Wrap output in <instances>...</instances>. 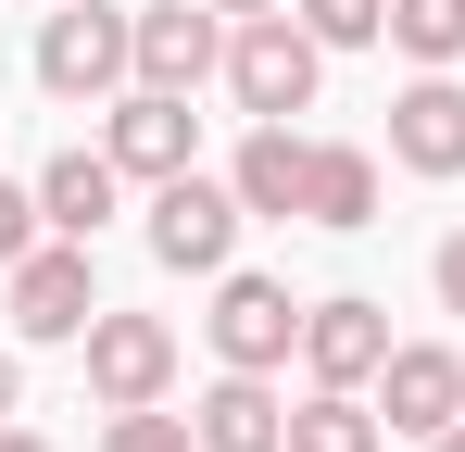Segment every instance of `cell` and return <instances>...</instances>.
Returning a JSON list of instances; mask_svg holds the SVG:
<instances>
[{"label": "cell", "instance_id": "cell-1", "mask_svg": "<svg viewBox=\"0 0 465 452\" xmlns=\"http://www.w3.org/2000/svg\"><path fill=\"white\" fill-rule=\"evenodd\" d=\"M314 64H327V38H314L302 13H252V25H239V51H227V88H239V113L290 126V113L314 101Z\"/></svg>", "mask_w": 465, "mask_h": 452}, {"label": "cell", "instance_id": "cell-2", "mask_svg": "<svg viewBox=\"0 0 465 452\" xmlns=\"http://www.w3.org/2000/svg\"><path fill=\"white\" fill-rule=\"evenodd\" d=\"M114 75H139V25H126V13H101V0L51 13V38H38V88H64V101H101Z\"/></svg>", "mask_w": 465, "mask_h": 452}, {"label": "cell", "instance_id": "cell-3", "mask_svg": "<svg viewBox=\"0 0 465 452\" xmlns=\"http://www.w3.org/2000/svg\"><path fill=\"white\" fill-rule=\"evenodd\" d=\"M152 251L176 264V277H214L239 251V189H214V176H163L152 189Z\"/></svg>", "mask_w": 465, "mask_h": 452}, {"label": "cell", "instance_id": "cell-4", "mask_svg": "<svg viewBox=\"0 0 465 452\" xmlns=\"http://www.w3.org/2000/svg\"><path fill=\"white\" fill-rule=\"evenodd\" d=\"M88 314H101L88 239H51V251L13 264V327H25V339H88Z\"/></svg>", "mask_w": 465, "mask_h": 452}, {"label": "cell", "instance_id": "cell-5", "mask_svg": "<svg viewBox=\"0 0 465 452\" xmlns=\"http://www.w3.org/2000/svg\"><path fill=\"white\" fill-rule=\"evenodd\" d=\"M163 377H176L163 314H88V389L101 402H163Z\"/></svg>", "mask_w": 465, "mask_h": 452}, {"label": "cell", "instance_id": "cell-6", "mask_svg": "<svg viewBox=\"0 0 465 452\" xmlns=\"http://www.w3.org/2000/svg\"><path fill=\"white\" fill-rule=\"evenodd\" d=\"M227 64V38H214V0H152L139 13V88H202V75Z\"/></svg>", "mask_w": 465, "mask_h": 452}, {"label": "cell", "instance_id": "cell-7", "mask_svg": "<svg viewBox=\"0 0 465 452\" xmlns=\"http://www.w3.org/2000/svg\"><path fill=\"white\" fill-rule=\"evenodd\" d=\"M290 339H302V314H290V290H277V277H227V290H214V352H227V365H290Z\"/></svg>", "mask_w": 465, "mask_h": 452}, {"label": "cell", "instance_id": "cell-8", "mask_svg": "<svg viewBox=\"0 0 465 452\" xmlns=\"http://www.w3.org/2000/svg\"><path fill=\"white\" fill-rule=\"evenodd\" d=\"M378 377H390V427H402V440H440V427L465 415V352H428V339H402Z\"/></svg>", "mask_w": 465, "mask_h": 452}, {"label": "cell", "instance_id": "cell-9", "mask_svg": "<svg viewBox=\"0 0 465 452\" xmlns=\"http://www.w3.org/2000/svg\"><path fill=\"white\" fill-rule=\"evenodd\" d=\"M390 151H402L415 176H465V88L453 75H415V88L390 101Z\"/></svg>", "mask_w": 465, "mask_h": 452}, {"label": "cell", "instance_id": "cell-10", "mask_svg": "<svg viewBox=\"0 0 465 452\" xmlns=\"http://www.w3.org/2000/svg\"><path fill=\"white\" fill-rule=\"evenodd\" d=\"M302 365H314V389L378 377L390 365V314H378V301H314V314H302Z\"/></svg>", "mask_w": 465, "mask_h": 452}, {"label": "cell", "instance_id": "cell-11", "mask_svg": "<svg viewBox=\"0 0 465 452\" xmlns=\"http://www.w3.org/2000/svg\"><path fill=\"white\" fill-rule=\"evenodd\" d=\"M189 151H202V113H189V101H176V88H139V101H126V113H114V163H126V176H189Z\"/></svg>", "mask_w": 465, "mask_h": 452}, {"label": "cell", "instance_id": "cell-12", "mask_svg": "<svg viewBox=\"0 0 465 452\" xmlns=\"http://www.w3.org/2000/svg\"><path fill=\"white\" fill-rule=\"evenodd\" d=\"M202 452H290V415H277V389L252 365H227L202 389Z\"/></svg>", "mask_w": 465, "mask_h": 452}, {"label": "cell", "instance_id": "cell-13", "mask_svg": "<svg viewBox=\"0 0 465 452\" xmlns=\"http://www.w3.org/2000/svg\"><path fill=\"white\" fill-rule=\"evenodd\" d=\"M114 189H126V163H114V151H64V163L38 176L51 239H101V226H114Z\"/></svg>", "mask_w": 465, "mask_h": 452}, {"label": "cell", "instance_id": "cell-14", "mask_svg": "<svg viewBox=\"0 0 465 452\" xmlns=\"http://www.w3.org/2000/svg\"><path fill=\"white\" fill-rule=\"evenodd\" d=\"M302 176H314V151L290 139V126H252V139H239V214H302Z\"/></svg>", "mask_w": 465, "mask_h": 452}, {"label": "cell", "instance_id": "cell-15", "mask_svg": "<svg viewBox=\"0 0 465 452\" xmlns=\"http://www.w3.org/2000/svg\"><path fill=\"white\" fill-rule=\"evenodd\" d=\"M302 214H314V226H365V214H378V163H365V151H314Z\"/></svg>", "mask_w": 465, "mask_h": 452}, {"label": "cell", "instance_id": "cell-16", "mask_svg": "<svg viewBox=\"0 0 465 452\" xmlns=\"http://www.w3.org/2000/svg\"><path fill=\"white\" fill-rule=\"evenodd\" d=\"M290 452H390V440H378V415L352 389H314L302 415H290Z\"/></svg>", "mask_w": 465, "mask_h": 452}, {"label": "cell", "instance_id": "cell-17", "mask_svg": "<svg viewBox=\"0 0 465 452\" xmlns=\"http://www.w3.org/2000/svg\"><path fill=\"white\" fill-rule=\"evenodd\" d=\"M390 38H402L415 64H453L465 51V0H390Z\"/></svg>", "mask_w": 465, "mask_h": 452}, {"label": "cell", "instance_id": "cell-18", "mask_svg": "<svg viewBox=\"0 0 465 452\" xmlns=\"http://www.w3.org/2000/svg\"><path fill=\"white\" fill-rule=\"evenodd\" d=\"M101 452H202V427H189V415H152V402H114Z\"/></svg>", "mask_w": 465, "mask_h": 452}, {"label": "cell", "instance_id": "cell-19", "mask_svg": "<svg viewBox=\"0 0 465 452\" xmlns=\"http://www.w3.org/2000/svg\"><path fill=\"white\" fill-rule=\"evenodd\" d=\"M290 13H302V25L327 38V51H365V38L390 25V0H290Z\"/></svg>", "mask_w": 465, "mask_h": 452}, {"label": "cell", "instance_id": "cell-20", "mask_svg": "<svg viewBox=\"0 0 465 452\" xmlns=\"http://www.w3.org/2000/svg\"><path fill=\"white\" fill-rule=\"evenodd\" d=\"M38 189H13V176H0V277H13V264H25V251H38Z\"/></svg>", "mask_w": 465, "mask_h": 452}, {"label": "cell", "instance_id": "cell-21", "mask_svg": "<svg viewBox=\"0 0 465 452\" xmlns=\"http://www.w3.org/2000/svg\"><path fill=\"white\" fill-rule=\"evenodd\" d=\"M440 301H453V314H465V226H453V239H440Z\"/></svg>", "mask_w": 465, "mask_h": 452}, {"label": "cell", "instance_id": "cell-22", "mask_svg": "<svg viewBox=\"0 0 465 452\" xmlns=\"http://www.w3.org/2000/svg\"><path fill=\"white\" fill-rule=\"evenodd\" d=\"M214 13H290V0H214Z\"/></svg>", "mask_w": 465, "mask_h": 452}, {"label": "cell", "instance_id": "cell-23", "mask_svg": "<svg viewBox=\"0 0 465 452\" xmlns=\"http://www.w3.org/2000/svg\"><path fill=\"white\" fill-rule=\"evenodd\" d=\"M0 452H51V440H25V427H0Z\"/></svg>", "mask_w": 465, "mask_h": 452}, {"label": "cell", "instance_id": "cell-24", "mask_svg": "<svg viewBox=\"0 0 465 452\" xmlns=\"http://www.w3.org/2000/svg\"><path fill=\"white\" fill-rule=\"evenodd\" d=\"M0 415H13V352H0Z\"/></svg>", "mask_w": 465, "mask_h": 452}, {"label": "cell", "instance_id": "cell-25", "mask_svg": "<svg viewBox=\"0 0 465 452\" xmlns=\"http://www.w3.org/2000/svg\"><path fill=\"white\" fill-rule=\"evenodd\" d=\"M428 452H465V427H440V440H428Z\"/></svg>", "mask_w": 465, "mask_h": 452}]
</instances>
